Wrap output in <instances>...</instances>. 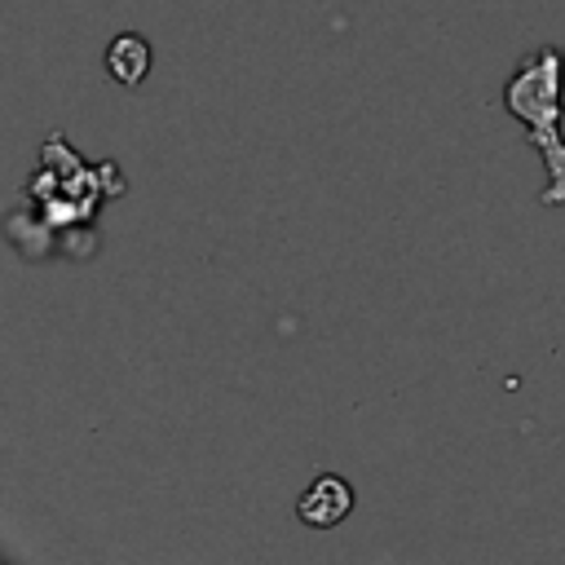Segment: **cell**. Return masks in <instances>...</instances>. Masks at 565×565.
<instances>
[{"mask_svg": "<svg viewBox=\"0 0 565 565\" xmlns=\"http://www.w3.org/2000/svg\"><path fill=\"white\" fill-rule=\"evenodd\" d=\"M349 512H353V486H349L344 477H335V472L313 477V481L305 486L300 503H296V516H300L309 530H331V525H340Z\"/></svg>", "mask_w": 565, "mask_h": 565, "instance_id": "2", "label": "cell"}, {"mask_svg": "<svg viewBox=\"0 0 565 565\" xmlns=\"http://www.w3.org/2000/svg\"><path fill=\"white\" fill-rule=\"evenodd\" d=\"M565 57L556 44H534L508 75L499 106L530 132L534 150L543 154L547 168V185L539 194L543 207H565V132H561V115H565Z\"/></svg>", "mask_w": 565, "mask_h": 565, "instance_id": "1", "label": "cell"}, {"mask_svg": "<svg viewBox=\"0 0 565 565\" xmlns=\"http://www.w3.org/2000/svg\"><path fill=\"white\" fill-rule=\"evenodd\" d=\"M150 44L137 35V31H124V35H115L110 44H106V71H110V79H119V84H141L146 75H150Z\"/></svg>", "mask_w": 565, "mask_h": 565, "instance_id": "3", "label": "cell"}]
</instances>
